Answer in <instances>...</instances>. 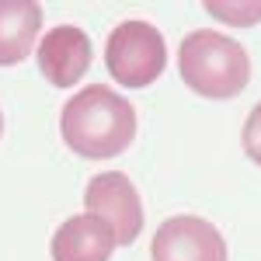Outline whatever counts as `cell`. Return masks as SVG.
<instances>
[{"instance_id":"6da1fadb","label":"cell","mask_w":261,"mask_h":261,"mask_svg":"<svg viewBox=\"0 0 261 261\" xmlns=\"http://www.w3.org/2000/svg\"><path fill=\"white\" fill-rule=\"evenodd\" d=\"M60 133L77 157L108 161L136 136V108L108 84H91L63 105Z\"/></svg>"},{"instance_id":"7a4b0ae2","label":"cell","mask_w":261,"mask_h":261,"mask_svg":"<svg viewBox=\"0 0 261 261\" xmlns=\"http://www.w3.org/2000/svg\"><path fill=\"white\" fill-rule=\"evenodd\" d=\"M178 73L195 94L209 101H226L247 87L251 56L230 35L199 28V32H188L178 45Z\"/></svg>"},{"instance_id":"3957f363","label":"cell","mask_w":261,"mask_h":261,"mask_svg":"<svg viewBox=\"0 0 261 261\" xmlns=\"http://www.w3.org/2000/svg\"><path fill=\"white\" fill-rule=\"evenodd\" d=\"M105 66L122 87H150L167 66V45L161 28L140 18L115 24L105 42Z\"/></svg>"},{"instance_id":"277c9868","label":"cell","mask_w":261,"mask_h":261,"mask_svg":"<svg viewBox=\"0 0 261 261\" xmlns=\"http://www.w3.org/2000/svg\"><path fill=\"white\" fill-rule=\"evenodd\" d=\"M84 205L91 216H101V220L112 226L115 233V244H133L143 233V202L136 185L129 181V174L122 171H101L87 181L84 188Z\"/></svg>"},{"instance_id":"5b68a950","label":"cell","mask_w":261,"mask_h":261,"mask_svg":"<svg viewBox=\"0 0 261 261\" xmlns=\"http://www.w3.org/2000/svg\"><path fill=\"white\" fill-rule=\"evenodd\" d=\"M153 261H226L223 233L202 216H171L150 244Z\"/></svg>"},{"instance_id":"8992f818","label":"cell","mask_w":261,"mask_h":261,"mask_svg":"<svg viewBox=\"0 0 261 261\" xmlns=\"http://www.w3.org/2000/svg\"><path fill=\"white\" fill-rule=\"evenodd\" d=\"M39 70L53 87H73L91 70V39L77 24H56L39 39Z\"/></svg>"},{"instance_id":"52a82bcc","label":"cell","mask_w":261,"mask_h":261,"mask_svg":"<svg viewBox=\"0 0 261 261\" xmlns=\"http://www.w3.org/2000/svg\"><path fill=\"white\" fill-rule=\"evenodd\" d=\"M115 233L101 216H70L66 223L56 226L53 241H49V254L53 261H108L115 251Z\"/></svg>"},{"instance_id":"ba28073f","label":"cell","mask_w":261,"mask_h":261,"mask_svg":"<svg viewBox=\"0 0 261 261\" xmlns=\"http://www.w3.org/2000/svg\"><path fill=\"white\" fill-rule=\"evenodd\" d=\"M42 28L35 0H0V66H14L32 56Z\"/></svg>"},{"instance_id":"9c48e42d","label":"cell","mask_w":261,"mask_h":261,"mask_svg":"<svg viewBox=\"0 0 261 261\" xmlns=\"http://www.w3.org/2000/svg\"><path fill=\"white\" fill-rule=\"evenodd\" d=\"M205 11L213 18L226 21V24H237V28H251L261 21V0H251V4H220V0H209Z\"/></svg>"},{"instance_id":"30bf717a","label":"cell","mask_w":261,"mask_h":261,"mask_svg":"<svg viewBox=\"0 0 261 261\" xmlns=\"http://www.w3.org/2000/svg\"><path fill=\"white\" fill-rule=\"evenodd\" d=\"M241 143H244V153H247L254 164H261V101L251 108V115H247V122H244Z\"/></svg>"},{"instance_id":"8fae6325","label":"cell","mask_w":261,"mask_h":261,"mask_svg":"<svg viewBox=\"0 0 261 261\" xmlns=\"http://www.w3.org/2000/svg\"><path fill=\"white\" fill-rule=\"evenodd\" d=\"M0 133H4V112H0Z\"/></svg>"}]
</instances>
